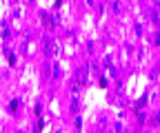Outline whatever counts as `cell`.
Listing matches in <instances>:
<instances>
[{
    "instance_id": "obj_4",
    "label": "cell",
    "mask_w": 160,
    "mask_h": 133,
    "mask_svg": "<svg viewBox=\"0 0 160 133\" xmlns=\"http://www.w3.org/2000/svg\"><path fill=\"white\" fill-rule=\"evenodd\" d=\"M42 49H45V53H47V55H51V53H53V51H56V47H53V42H51V40H47V42H45V47H42Z\"/></svg>"
},
{
    "instance_id": "obj_6",
    "label": "cell",
    "mask_w": 160,
    "mask_h": 133,
    "mask_svg": "<svg viewBox=\"0 0 160 133\" xmlns=\"http://www.w3.org/2000/svg\"><path fill=\"white\" fill-rule=\"evenodd\" d=\"M7 60H9V64H16V55L11 51H7Z\"/></svg>"
},
{
    "instance_id": "obj_5",
    "label": "cell",
    "mask_w": 160,
    "mask_h": 133,
    "mask_svg": "<svg viewBox=\"0 0 160 133\" xmlns=\"http://www.w3.org/2000/svg\"><path fill=\"white\" fill-rule=\"evenodd\" d=\"M151 42H153L156 47H160V31H158V33H153V38H151Z\"/></svg>"
},
{
    "instance_id": "obj_1",
    "label": "cell",
    "mask_w": 160,
    "mask_h": 133,
    "mask_svg": "<svg viewBox=\"0 0 160 133\" xmlns=\"http://www.w3.org/2000/svg\"><path fill=\"white\" fill-rule=\"evenodd\" d=\"M87 73H89V67H82V69L78 71V75H76V82L78 84H85L87 82Z\"/></svg>"
},
{
    "instance_id": "obj_2",
    "label": "cell",
    "mask_w": 160,
    "mask_h": 133,
    "mask_svg": "<svg viewBox=\"0 0 160 133\" xmlns=\"http://www.w3.org/2000/svg\"><path fill=\"white\" fill-rule=\"evenodd\" d=\"M40 18H42V22H45V25H47L49 29H53V27H56V22L51 20V16H49L47 11H42V13H40Z\"/></svg>"
},
{
    "instance_id": "obj_9",
    "label": "cell",
    "mask_w": 160,
    "mask_h": 133,
    "mask_svg": "<svg viewBox=\"0 0 160 133\" xmlns=\"http://www.w3.org/2000/svg\"><path fill=\"white\" fill-rule=\"evenodd\" d=\"M153 122H156V124H160V113H156V118H153Z\"/></svg>"
},
{
    "instance_id": "obj_7",
    "label": "cell",
    "mask_w": 160,
    "mask_h": 133,
    "mask_svg": "<svg viewBox=\"0 0 160 133\" xmlns=\"http://www.w3.org/2000/svg\"><path fill=\"white\" fill-rule=\"evenodd\" d=\"M71 111H73V113H78V98H73V100H71Z\"/></svg>"
},
{
    "instance_id": "obj_3",
    "label": "cell",
    "mask_w": 160,
    "mask_h": 133,
    "mask_svg": "<svg viewBox=\"0 0 160 133\" xmlns=\"http://www.w3.org/2000/svg\"><path fill=\"white\" fill-rule=\"evenodd\" d=\"M149 18H151V22H153V25H158V27H160V13H158V9H151Z\"/></svg>"
},
{
    "instance_id": "obj_8",
    "label": "cell",
    "mask_w": 160,
    "mask_h": 133,
    "mask_svg": "<svg viewBox=\"0 0 160 133\" xmlns=\"http://www.w3.org/2000/svg\"><path fill=\"white\" fill-rule=\"evenodd\" d=\"M9 36V29H7V22H2V38Z\"/></svg>"
}]
</instances>
